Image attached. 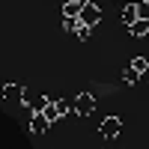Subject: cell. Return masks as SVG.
Here are the masks:
<instances>
[{
    "label": "cell",
    "mask_w": 149,
    "mask_h": 149,
    "mask_svg": "<svg viewBox=\"0 0 149 149\" xmlns=\"http://www.w3.org/2000/svg\"><path fill=\"white\" fill-rule=\"evenodd\" d=\"M86 3H90V0H69V3H63V15L66 18H78Z\"/></svg>",
    "instance_id": "52a82bcc"
},
{
    "label": "cell",
    "mask_w": 149,
    "mask_h": 149,
    "mask_svg": "<svg viewBox=\"0 0 149 149\" xmlns=\"http://www.w3.org/2000/svg\"><path fill=\"white\" fill-rule=\"evenodd\" d=\"M3 98L6 102H24V86L21 84H6L3 86Z\"/></svg>",
    "instance_id": "8992f818"
},
{
    "label": "cell",
    "mask_w": 149,
    "mask_h": 149,
    "mask_svg": "<svg viewBox=\"0 0 149 149\" xmlns=\"http://www.w3.org/2000/svg\"><path fill=\"white\" fill-rule=\"evenodd\" d=\"M57 110H60V116H69L72 113V104L66 102V98H57Z\"/></svg>",
    "instance_id": "5bb4252c"
},
{
    "label": "cell",
    "mask_w": 149,
    "mask_h": 149,
    "mask_svg": "<svg viewBox=\"0 0 149 149\" xmlns=\"http://www.w3.org/2000/svg\"><path fill=\"white\" fill-rule=\"evenodd\" d=\"M128 33L134 36V39H140V36H146V33H149V18H137V21H134L131 27H128Z\"/></svg>",
    "instance_id": "9c48e42d"
},
{
    "label": "cell",
    "mask_w": 149,
    "mask_h": 149,
    "mask_svg": "<svg viewBox=\"0 0 149 149\" xmlns=\"http://www.w3.org/2000/svg\"><path fill=\"white\" fill-rule=\"evenodd\" d=\"M140 3H149V0H140Z\"/></svg>",
    "instance_id": "e0dca14e"
},
{
    "label": "cell",
    "mask_w": 149,
    "mask_h": 149,
    "mask_svg": "<svg viewBox=\"0 0 149 149\" xmlns=\"http://www.w3.org/2000/svg\"><path fill=\"white\" fill-rule=\"evenodd\" d=\"M27 128L33 131V134H45L48 128H51V122L45 119V113L39 110V113H30V122H27Z\"/></svg>",
    "instance_id": "277c9868"
},
{
    "label": "cell",
    "mask_w": 149,
    "mask_h": 149,
    "mask_svg": "<svg viewBox=\"0 0 149 149\" xmlns=\"http://www.w3.org/2000/svg\"><path fill=\"white\" fill-rule=\"evenodd\" d=\"M78 18H81V24H86V27H98V24H102V9L95 3H86Z\"/></svg>",
    "instance_id": "3957f363"
},
{
    "label": "cell",
    "mask_w": 149,
    "mask_h": 149,
    "mask_svg": "<svg viewBox=\"0 0 149 149\" xmlns=\"http://www.w3.org/2000/svg\"><path fill=\"white\" fill-rule=\"evenodd\" d=\"M63 27H66L69 33H74V30L81 27V18H66V15H63Z\"/></svg>",
    "instance_id": "4fadbf2b"
},
{
    "label": "cell",
    "mask_w": 149,
    "mask_h": 149,
    "mask_svg": "<svg viewBox=\"0 0 149 149\" xmlns=\"http://www.w3.org/2000/svg\"><path fill=\"white\" fill-rule=\"evenodd\" d=\"M72 110H74V116H90L93 110H95V95H93V93L74 95V98H72Z\"/></svg>",
    "instance_id": "6da1fadb"
},
{
    "label": "cell",
    "mask_w": 149,
    "mask_h": 149,
    "mask_svg": "<svg viewBox=\"0 0 149 149\" xmlns=\"http://www.w3.org/2000/svg\"><path fill=\"white\" fill-rule=\"evenodd\" d=\"M137 18H140V15H137V3H122V9H119V21H122V27H131Z\"/></svg>",
    "instance_id": "5b68a950"
},
{
    "label": "cell",
    "mask_w": 149,
    "mask_h": 149,
    "mask_svg": "<svg viewBox=\"0 0 149 149\" xmlns=\"http://www.w3.org/2000/svg\"><path fill=\"white\" fill-rule=\"evenodd\" d=\"M122 81H125V84H137V81H140V72H134V69L128 66L125 72H122Z\"/></svg>",
    "instance_id": "8fae6325"
},
{
    "label": "cell",
    "mask_w": 149,
    "mask_h": 149,
    "mask_svg": "<svg viewBox=\"0 0 149 149\" xmlns=\"http://www.w3.org/2000/svg\"><path fill=\"white\" fill-rule=\"evenodd\" d=\"M131 69L140 72V74H146V72H149V60H146V57H134V60H131Z\"/></svg>",
    "instance_id": "30bf717a"
},
{
    "label": "cell",
    "mask_w": 149,
    "mask_h": 149,
    "mask_svg": "<svg viewBox=\"0 0 149 149\" xmlns=\"http://www.w3.org/2000/svg\"><path fill=\"white\" fill-rule=\"evenodd\" d=\"M98 131H102V137L113 140V137H119V131H122V119L119 116H104L102 122H98Z\"/></svg>",
    "instance_id": "7a4b0ae2"
},
{
    "label": "cell",
    "mask_w": 149,
    "mask_h": 149,
    "mask_svg": "<svg viewBox=\"0 0 149 149\" xmlns=\"http://www.w3.org/2000/svg\"><path fill=\"white\" fill-rule=\"evenodd\" d=\"M42 113H45V119H48V122L63 119V116H60V110H57V98H48V102H45V107H42Z\"/></svg>",
    "instance_id": "ba28073f"
},
{
    "label": "cell",
    "mask_w": 149,
    "mask_h": 149,
    "mask_svg": "<svg viewBox=\"0 0 149 149\" xmlns=\"http://www.w3.org/2000/svg\"><path fill=\"white\" fill-rule=\"evenodd\" d=\"M137 15L140 18H149V3H140V0H137Z\"/></svg>",
    "instance_id": "9a60e30c"
},
{
    "label": "cell",
    "mask_w": 149,
    "mask_h": 149,
    "mask_svg": "<svg viewBox=\"0 0 149 149\" xmlns=\"http://www.w3.org/2000/svg\"><path fill=\"white\" fill-rule=\"evenodd\" d=\"M93 30H95V27H86V24H81V27L74 30V36H78L81 42H86V39H90V36H93Z\"/></svg>",
    "instance_id": "7c38bea8"
},
{
    "label": "cell",
    "mask_w": 149,
    "mask_h": 149,
    "mask_svg": "<svg viewBox=\"0 0 149 149\" xmlns=\"http://www.w3.org/2000/svg\"><path fill=\"white\" fill-rule=\"evenodd\" d=\"M125 3H137V0H125Z\"/></svg>",
    "instance_id": "2e32d148"
}]
</instances>
